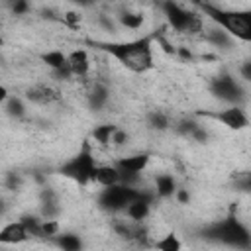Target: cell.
Listing matches in <instances>:
<instances>
[{
	"instance_id": "1",
	"label": "cell",
	"mask_w": 251,
	"mask_h": 251,
	"mask_svg": "<svg viewBox=\"0 0 251 251\" xmlns=\"http://www.w3.org/2000/svg\"><path fill=\"white\" fill-rule=\"evenodd\" d=\"M155 35H141L127 41H104L96 43L106 55L118 61L126 71L133 75H145L155 67V51H153Z\"/></svg>"
},
{
	"instance_id": "2",
	"label": "cell",
	"mask_w": 251,
	"mask_h": 251,
	"mask_svg": "<svg viewBox=\"0 0 251 251\" xmlns=\"http://www.w3.org/2000/svg\"><path fill=\"white\" fill-rule=\"evenodd\" d=\"M194 4L208 22L226 29L235 41L251 45V8H224L200 0H196Z\"/></svg>"
},
{
	"instance_id": "3",
	"label": "cell",
	"mask_w": 251,
	"mask_h": 251,
	"mask_svg": "<svg viewBox=\"0 0 251 251\" xmlns=\"http://www.w3.org/2000/svg\"><path fill=\"white\" fill-rule=\"evenodd\" d=\"M96 169H98V163H96V157H94L92 141L84 139L80 149L59 167V175L76 182L78 186H88V184H94Z\"/></svg>"
},
{
	"instance_id": "4",
	"label": "cell",
	"mask_w": 251,
	"mask_h": 251,
	"mask_svg": "<svg viewBox=\"0 0 251 251\" xmlns=\"http://www.w3.org/2000/svg\"><path fill=\"white\" fill-rule=\"evenodd\" d=\"M159 8L171 29L182 35H202L206 18L200 12H192L176 0H159Z\"/></svg>"
},
{
	"instance_id": "5",
	"label": "cell",
	"mask_w": 251,
	"mask_h": 251,
	"mask_svg": "<svg viewBox=\"0 0 251 251\" xmlns=\"http://www.w3.org/2000/svg\"><path fill=\"white\" fill-rule=\"evenodd\" d=\"M204 233L229 247H251V229L233 214L214 222Z\"/></svg>"
},
{
	"instance_id": "6",
	"label": "cell",
	"mask_w": 251,
	"mask_h": 251,
	"mask_svg": "<svg viewBox=\"0 0 251 251\" xmlns=\"http://www.w3.org/2000/svg\"><path fill=\"white\" fill-rule=\"evenodd\" d=\"M141 192H143V188L131 186V184H126V182H118V184H112V186H102V190L96 196V204L102 212L120 216V214H124L127 204L131 200H135Z\"/></svg>"
},
{
	"instance_id": "7",
	"label": "cell",
	"mask_w": 251,
	"mask_h": 251,
	"mask_svg": "<svg viewBox=\"0 0 251 251\" xmlns=\"http://www.w3.org/2000/svg\"><path fill=\"white\" fill-rule=\"evenodd\" d=\"M208 90L214 98H218L224 104H243L245 102V88L241 84V78L231 73H220L208 82Z\"/></svg>"
},
{
	"instance_id": "8",
	"label": "cell",
	"mask_w": 251,
	"mask_h": 251,
	"mask_svg": "<svg viewBox=\"0 0 251 251\" xmlns=\"http://www.w3.org/2000/svg\"><path fill=\"white\" fill-rule=\"evenodd\" d=\"M116 167L120 169L122 175V182L131 184V186H139L141 182V175L147 171L149 163H151V155L147 151L143 153H133V155H124L114 159Z\"/></svg>"
},
{
	"instance_id": "9",
	"label": "cell",
	"mask_w": 251,
	"mask_h": 251,
	"mask_svg": "<svg viewBox=\"0 0 251 251\" xmlns=\"http://www.w3.org/2000/svg\"><path fill=\"white\" fill-rule=\"evenodd\" d=\"M204 116L212 118L214 122H218L224 127L233 129V131H241V129L251 127V118L243 110V106H239V104H226V108L214 110V112H206Z\"/></svg>"
},
{
	"instance_id": "10",
	"label": "cell",
	"mask_w": 251,
	"mask_h": 251,
	"mask_svg": "<svg viewBox=\"0 0 251 251\" xmlns=\"http://www.w3.org/2000/svg\"><path fill=\"white\" fill-rule=\"evenodd\" d=\"M24 98L33 106H51L61 98V92L53 84L37 82V84H31V86L25 88Z\"/></svg>"
},
{
	"instance_id": "11",
	"label": "cell",
	"mask_w": 251,
	"mask_h": 251,
	"mask_svg": "<svg viewBox=\"0 0 251 251\" xmlns=\"http://www.w3.org/2000/svg\"><path fill=\"white\" fill-rule=\"evenodd\" d=\"M73 78H88L90 75V69H92V61H90V55L86 49L82 47H76L69 53V63H67Z\"/></svg>"
},
{
	"instance_id": "12",
	"label": "cell",
	"mask_w": 251,
	"mask_h": 251,
	"mask_svg": "<svg viewBox=\"0 0 251 251\" xmlns=\"http://www.w3.org/2000/svg\"><path fill=\"white\" fill-rule=\"evenodd\" d=\"M176 188H178V182H176L173 173H159V175H155V178H153V192H155L157 198H161V200L175 198Z\"/></svg>"
},
{
	"instance_id": "13",
	"label": "cell",
	"mask_w": 251,
	"mask_h": 251,
	"mask_svg": "<svg viewBox=\"0 0 251 251\" xmlns=\"http://www.w3.org/2000/svg\"><path fill=\"white\" fill-rule=\"evenodd\" d=\"M29 239V233L25 229V226L20 222V220H14V222H8L2 229H0V241L4 245H18V243H24Z\"/></svg>"
},
{
	"instance_id": "14",
	"label": "cell",
	"mask_w": 251,
	"mask_h": 251,
	"mask_svg": "<svg viewBox=\"0 0 251 251\" xmlns=\"http://www.w3.org/2000/svg\"><path fill=\"white\" fill-rule=\"evenodd\" d=\"M86 102H88V106L92 110H104L108 106V102H110V88H108V84H104L100 80L94 82L90 86V90L86 92Z\"/></svg>"
},
{
	"instance_id": "15",
	"label": "cell",
	"mask_w": 251,
	"mask_h": 251,
	"mask_svg": "<svg viewBox=\"0 0 251 251\" xmlns=\"http://www.w3.org/2000/svg\"><path fill=\"white\" fill-rule=\"evenodd\" d=\"M118 182H122V175H120V169L116 167V163L98 165L96 175H94V184H98V186H112V184H118Z\"/></svg>"
},
{
	"instance_id": "16",
	"label": "cell",
	"mask_w": 251,
	"mask_h": 251,
	"mask_svg": "<svg viewBox=\"0 0 251 251\" xmlns=\"http://www.w3.org/2000/svg\"><path fill=\"white\" fill-rule=\"evenodd\" d=\"M2 110L6 112V116H10L12 120H22L27 116V100L24 96H16L10 94L6 100H2Z\"/></svg>"
},
{
	"instance_id": "17",
	"label": "cell",
	"mask_w": 251,
	"mask_h": 251,
	"mask_svg": "<svg viewBox=\"0 0 251 251\" xmlns=\"http://www.w3.org/2000/svg\"><path fill=\"white\" fill-rule=\"evenodd\" d=\"M116 18H118L120 27L127 29V31H137V29H141V27H143V24H145V16H143V12L122 10V12H118V14H116Z\"/></svg>"
},
{
	"instance_id": "18",
	"label": "cell",
	"mask_w": 251,
	"mask_h": 251,
	"mask_svg": "<svg viewBox=\"0 0 251 251\" xmlns=\"http://www.w3.org/2000/svg\"><path fill=\"white\" fill-rule=\"evenodd\" d=\"M145 124H147V127H151L155 131H167V129L173 127L171 116L167 112H163V110H151V112H147Z\"/></svg>"
},
{
	"instance_id": "19",
	"label": "cell",
	"mask_w": 251,
	"mask_h": 251,
	"mask_svg": "<svg viewBox=\"0 0 251 251\" xmlns=\"http://www.w3.org/2000/svg\"><path fill=\"white\" fill-rule=\"evenodd\" d=\"M118 126L114 124H100V126H94L92 131H90V141L94 145H100V147H110V141H112V135L116 131Z\"/></svg>"
},
{
	"instance_id": "20",
	"label": "cell",
	"mask_w": 251,
	"mask_h": 251,
	"mask_svg": "<svg viewBox=\"0 0 251 251\" xmlns=\"http://www.w3.org/2000/svg\"><path fill=\"white\" fill-rule=\"evenodd\" d=\"M53 243H55L57 247L65 249V251H78V249L84 247L80 235H78V233H69V231H61L59 235H55V237H53Z\"/></svg>"
},
{
	"instance_id": "21",
	"label": "cell",
	"mask_w": 251,
	"mask_h": 251,
	"mask_svg": "<svg viewBox=\"0 0 251 251\" xmlns=\"http://www.w3.org/2000/svg\"><path fill=\"white\" fill-rule=\"evenodd\" d=\"M153 247L159 249V251H178V249L182 247V241L178 239V235L167 233V235L159 237V239L153 243Z\"/></svg>"
},
{
	"instance_id": "22",
	"label": "cell",
	"mask_w": 251,
	"mask_h": 251,
	"mask_svg": "<svg viewBox=\"0 0 251 251\" xmlns=\"http://www.w3.org/2000/svg\"><path fill=\"white\" fill-rule=\"evenodd\" d=\"M233 184L239 192H247L251 194V171H243V173H235L233 175Z\"/></svg>"
},
{
	"instance_id": "23",
	"label": "cell",
	"mask_w": 251,
	"mask_h": 251,
	"mask_svg": "<svg viewBox=\"0 0 251 251\" xmlns=\"http://www.w3.org/2000/svg\"><path fill=\"white\" fill-rule=\"evenodd\" d=\"M129 133L124 129V127H116V131H114V135H112V141H110V147H116V149H122V147H126L127 143H129Z\"/></svg>"
},
{
	"instance_id": "24",
	"label": "cell",
	"mask_w": 251,
	"mask_h": 251,
	"mask_svg": "<svg viewBox=\"0 0 251 251\" xmlns=\"http://www.w3.org/2000/svg\"><path fill=\"white\" fill-rule=\"evenodd\" d=\"M8 6H10V12L14 16H25L31 10L29 0H8Z\"/></svg>"
},
{
	"instance_id": "25",
	"label": "cell",
	"mask_w": 251,
	"mask_h": 251,
	"mask_svg": "<svg viewBox=\"0 0 251 251\" xmlns=\"http://www.w3.org/2000/svg\"><path fill=\"white\" fill-rule=\"evenodd\" d=\"M63 24H65L67 27H71V29H76V27L80 25V14H78L76 10L65 12V14H63Z\"/></svg>"
},
{
	"instance_id": "26",
	"label": "cell",
	"mask_w": 251,
	"mask_h": 251,
	"mask_svg": "<svg viewBox=\"0 0 251 251\" xmlns=\"http://www.w3.org/2000/svg\"><path fill=\"white\" fill-rule=\"evenodd\" d=\"M237 76H239L243 82H251V59L243 61V63L237 67Z\"/></svg>"
},
{
	"instance_id": "27",
	"label": "cell",
	"mask_w": 251,
	"mask_h": 251,
	"mask_svg": "<svg viewBox=\"0 0 251 251\" xmlns=\"http://www.w3.org/2000/svg\"><path fill=\"white\" fill-rule=\"evenodd\" d=\"M173 200H176L178 204H188V202H190V192H188L186 188H180V186H178Z\"/></svg>"
},
{
	"instance_id": "28",
	"label": "cell",
	"mask_w": 251,
	"mask_h": 251,
	"mask_svg": "<svg viewBox=\"0 0 251 251\" xmlns=\"http://www.w3.org/2000/svg\"><path fill=\"white\" fill-rule=\"evenodd\" d=\"M69 2H73V4L78 6V8H90V6H94L98 0H69Z\"/></svg>"
}]
</instances>
